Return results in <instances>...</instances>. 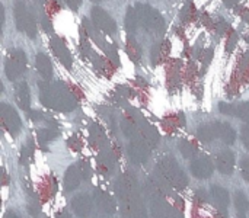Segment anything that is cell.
<instances>
[{"instance_id": "obj_1", "label": "cell", "mask_w": 249, "mask_h": 218, "mask_svg": "<svg viewBox=\"0 0 249 218\" xmlns=\"http://www.w3.org/2000/svg\"><path fill=\"white\" fill-rule=\"evenodd\" d=\"M159 172L160 176L166 181V184L177 189H184L188 185V178L185 172L172 157H163L159 162Z\"/></svg>"}, {"instance_id": "obj_2", "label": "cell", "mask_w": 249, "mask_h": 218, "mask_svg": "<svg viewBox=\"0 0 249 218\" xmlns=\"http://www.w3.org/2000/svg\"><path fill=\"white\" fill-rule=\"evenodd\" d=\"M89 168L86 163H76L71 165L64 175V189L66 191H74L76 188H79V185L82 184V179H85L88 176Z\"/></svg>"}, {"instance_id": "obj_3", "label": "cell", "mask_w": 249, "mask_h": 218, "mask_svg": "<svg viewBox=\"0 0 249 218\" xmlns=\"http://www.w3.org/2000/svg\"><path fill=\"white\" fill-rule=\"evenodd\" d=\"M150 214L152 218H181L165 200L155 194L150 197Z\"/></svg>"}, {"instance_id": "obj_4", "label": "cell", "mask_w": 249, "mask_h": 218, "mask_svg": "<svg viewBox=\"0 0 249 218\" xmlns=\"http://www.w3.org/2000/svg\"><path fill=\"white\" fill-rule=\"evenodd\" d=\"M121 204H123V214L125 218H147L146 210L139 195L123 200Z\"/></svg>"}, {"instance_id": "obj_5", "label": "cell", "mask_w": 249, "mask_h": 218, "mask_svg": "<svg viewBox=\"0 0 249 218\" xmlns=\"http://www.w3.org/2000/svg\"><path fill=\"white\" fill-rule=\"evenodd\" d=\"M1 121L9 134H12L13 137L19 134L22 122H20L18 114L7 105H1Z\"/></svg>"}, {"instance_id": "obj_6", "label": "cell", "mask_w": 249, "mask_h": 218, "mask_svg": "<svg viewBox=\"0 0 249 218\" xmlns=\"http://www.w3.org/2000/svg\"><path fill=\"white\" fill-rule=\"evenodd\" d=\"M128 156L137 165L144 163L149 159V147H147V143L143 138H140V137L136 138V140H131V143L128 146Z\"/></svg>"}, {"instance_id": "obj_7", "label": "cell", "mask_w": 249, "mask_h": 218, "mask_svg": "<svg viewBox=\"0 0 249 218\" xmlns=\"http://www.w3.org/2000/svg\"><path fill=\"white\" fill-rule=\"evenodd\" d=\"M191 173L197 178V179H207L212 176L213 173V165L212 162L201 156V157H197L191 162Z\"/></svg>"}, {"instance_id": "obj_8", "label": "cell", "mask_w": 249, "mask_h": 218, "mask_svg": "<svg viewBox=\"0 0 249 218\" xmlns=\"http://www.w3.org/2000/svg\"><path fill=\"white\" fill-rule=\"evenodd\" d=\"M216 166L220 173L232 175L235 169V153L231 150H223L216 157Z\"/></svg>"}, {"instance_id": "obj_9", "label": "cell", "mask_w": 249, "mask_h": 218, "mask_svg": "<svg viewBox=\"0 0 249 218\" xmlns=\"http://www.w3.org/2000/svg\"><path fill=\"white\" fill-rule=\"evenodd\" d=\"M71 208L76 216L82 218L88 217L92 211V198L86 194H79L71 200Z\"/></svg>"}, {"instance_id": "obj_10", "label": "cell", "mask_w": 249, "mask_h": 218, "mask_svg": "<svg viewBox=\"0 0 249 218\" xmlns=\"http://www.w3.org/2000/svg\"><path fill=\"white\" fill-rule=\"evenodd\" d=\"M214 131L216 137L220 138L225 144H233L236 140V131L235 128L228 122H214Z\"/></svg>"}, {"instance_id": "obj_11", "label": "cell", "mask_w": 249, "mask_h": 218, "mask_svg": "<svg viewBox=\"0 0 249 218\" xmlns=\"http://www.w3.org/2000/svg\"><path fill=\"white\" fill-rule=\"evenodd\" d=\"M210 197L213 200V202L219 207V210L226 211L228 207L231 205V195L229 192L222 188V186H212L210 188Z\"/></svg>"}, {"instance_id": "obj_12", "label": "cell", "mask_w": 249, "mask_h": 218, "mask_svg": "<svg viewBox=\"0 0 249 218\" xmlns=\"http://www.w3.org/2000/svg\"><path fill=\"white\" fill-rule=\"evenodd\" d=\"M93 201L96 204V207L102 211V213H108V214H112L117 208L115 202L112 201V198L102 192V191H95V195H93Z\"/></svg>"}, {"instance_id": "obj_13", "label": "cell", "mask_w": 249, "mask_h": 218, "mask_svg": "<svg viewBox=\"0 0 249 218\" xmlns=\"http://www.w3.org/2000/svg\"><path fill=\"white\" fill-rule=\"evenodd\" d=\"M233 204L235 208L238 211V216H245L249 208V201L247 195L242 191H236L235 192V198H233Z\"/></svg>"}, {"instance_id": "obj_14", "label": "cell", "mask_w": 249, "mask_h": 218, "mask_svg": "<svg viewBox=\"0 0 249 218\" xmlns=\"http://www.w3.org/2000/svg\"><path fill=\"white\" fill-rule=\"evenodd\" d=\"M197 134H198V138L204 143H210L214 137H216V131H214V125H201L198 130H197Z\"/></svg>"}, {"instance_id": "obj_15", "label": "cell", "mask_w": 249, "mask_h": 218, "mask_svg": "<svg viewBox=\"0 0 249 218\" xmlns=\"http://www.w3.org/2000/svg\"><path fill=\"white\" fill-rule=\"evenodd\" d=\"M114 163H115V159H114V156H112L111 153L102 151V153L99 154V157H98V166H99V169H102V170L105 169V172L112 170Z\"/></svg>"}, {"instance_id": "obj_16", "label": "cell", "mask_w": 249, "mask_h": 218, "mask_svg": "<svg viewBox=\"0 0 249 218\" xmlns=\"http://www.w3.org/2000/svg\"><path fill=\"white\" fill-rule=\"evenodd\" d=\"M90 141L95 146H101L107 141L105 133L102 131V128H99L98 125H92L90 127Z\"/></svg>"}, {"instance_id": "obj_17", "label": "cell", "mask_w": 249, "mask_h": 218, "mask_svg": "<svg viewBox=\"0 0 249 218\" xmlns=\"http://www.w3.org/2000/svg\"><path fill=\"white\" fill-rule=\"evenodd\" d=\"M16 101L19 103V106L22 109H28L29 108V93H28V89L25 86V83L18 89V93H16Z\"/></svg>"}, {"instance_id": "obj_18", "label": "cell", "mask_w": 249, "mask_h": 218, "mask_svg": "<svg viewBox=\"0 0 249 218\" xmlns=\"http://www.w3.org/2000/svg\"><path fill=\"white\" fill-rule=\"evenodd\" d=\"M58 135V131H54V130H39L38 131V140L41 143H45V141H50V140H54L55 137Z\"/></svg>"}, {"instance_id": "obj_19", "label": "cell", "mask_w": 249, "mask_h": 218, "mask_svg": "<svg viewBox=\"0 0 249 218\" xmlns=\"http://www.w3.org/2000/svg\"><path fill=\"white\" fill-rule=\"evenodd\" d=\"M179 151L187 159V157H191L196 153V147L191 143H188V141H181L179 143Z\"/></svg>"}, {"instance_id": "obj_20", "label": "cell", "mask_w": 249, "mask_h": 218, "mask_svg": "<svg viewBox=\"0 0 249 218\" xmlns=\"http://www.w3.org/2000/svg\"><path fill=\"white\" fill-rule=\"evenodd\" d=\"M236 117H239V118H242L244 121H248L249 122V102L241 103V105L236 108Z\"/></svg>"}, {"instance_id": "obj_21", "label": "cell", "mask_w": 249, "mask_h": 218, "mask_svg": "<svg viewBox=\"0 0 249 218\" xmlns=\"http://www.w3.org/2000/svg\"><path fill=\"white\" fill-rule=\"evenodd\" d=\"M38 68L41 70V73L44 76H50V71H51L50 63H48V60L44 55H39V58H38Z\"/></svg>"}, {"instance_id": "obj_22", "label": "cell", "mask_w": 249, "mask_h": 218, "mask_svg": "<svg viewBox=\"0 0 249 218\" xmlns=\"http://www.w3.org/2000/svg\"><path fill=\"white\" fill-rule=\"evenodd\" d=\"M241 173H242V178L249 182V159L247 157L241 160Z\"/></svg>"}, {"instance_id": "obj_23", "label": "cell", "mask_w": 249, "mask_h": 218, "mask_svg": "<svg viewBox=\"0 0 249 218\" xmlns=\"http://www.w3.org/2000/svg\"><path fill=\"white\" fill-rule=\"evenodd\" d=\"M241 138H242L244 146L249 147V122L242 128V131H241Z\"/></svg>"}, {"instance_id": "obj_24", "label": "cell", "mask_w": 249, "mask_h": 218, "mask_svg": "<svg viewBox=\"0 0 249 218\" xmlns=\"http://www.w3.org/2000/svg\"><path fill=\"white\" fill-rule=\"evenodd\" d=\"M20 153H22V160H28L32 156V149L31 147H23Z\"/></svg>"}, {"instance_id": "obj_25", "label": "cell", "mask_w": 249, "mask_h": 218, "mask_svg": "<svg viewBox=\"0 0 249 218\" xmlns=\"http://www.w3.org/2000/svg\"><path fill=\"white\" fill-rule=\"evenodd\" d=\"M69 147H71V149H74V150H79V149L82 147V144L77 141V138H76V137H73V138H70V140H69Z\"/></svg>"}, {"instance_id": "obj_26", "label": "cell", "mask_w": 249, "mask_h": 218, "mask_svg": "<svg viewBox=\"0 0 249 218\" xmlns=\"http://www.w3.org/2000/svg\"><path fill=\"white\" fill-rule=\"evenodd\" d=\"M55 218H71V216L67 211H60V213H57Z\"/></svg>"}, {"instance_id": "obj_27", "label": "cell", "mask_w": 249, "mask_h": 218, "mask_svg": "<svg viewBox=\"0 0 249 218\" xmlns=\"http://www.w3.org/2000/svg\"><path fill=\"white\" fill-rule=\"evenodd\" d=\"M3 218H20L16 213H13V211H9V213H6V216Z\"/></svg>"}, {"instance_id": "obj_28", "label": "cell", "mask_w": 249, "mask_h": 218, "mask_svg": "<svg viewBox=\"0 0 249 218\" xmlns=\"http://www.w3.org/2000/svg\"><path fill=\"white\" fill-rule=\"evenodd\" d=\"M236 218H247V216H238Z\"/></svg>"}]
</instances>
